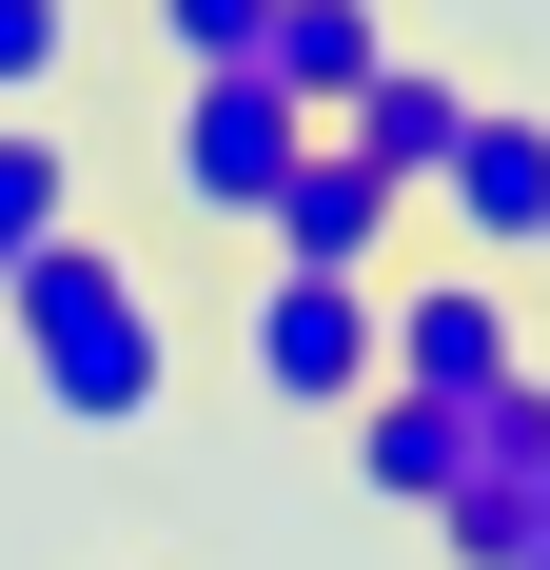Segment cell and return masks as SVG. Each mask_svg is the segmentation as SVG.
I'll return each instance as SVG.
<instances>
[{"instance_id":"ba28073f","label":"cell","mask_w":550,"mask_h":570,"mask_svg":"<svg viewBox=\"0 0 550 570\" xmlns=\"http://www.w3.org/2000/svg\"><path fill=\"white\" fill-rule=\"evenodd\" d=\"M354 492L433 531L452 492H472V394H374V413H354Z\"/></svg>"},{"instance_id":"6da1fadb","label":"cell","mask_w":550,"mask_h":570,"mask_svg":"<svg viewBox=\"0 0 550 570\" xmlns=\"http://www.w3.org/2000/svg\"><path fill=\"white\" fill-rule=\"evenodd\" d=\"M0 354H20V394H40L59 433H99V453L177 413V295H158V256L99 236V217L0 276Z\"/></svg>"},{"instance_id":"5bb4252c","label":"cell","mask_w":550,"mask_h":570,"mask_svg":"<svg viewBox=\"0 0 550 570\" xmlns=\"http://www.w3.org/2000/svg\"><path fill=\"white\" fill-rule=\"evenodd\" d=\"M99 570H158V551H99Z\"/></svg>"},{"instance_id":"4fadbf2b","label":"cell","mask_w":550,"mask_h":570,"mask_svg":"<svg viewBox=\"0 0 550 570\" xmlns=\"http://www.w3.org/2000/svg\"><path fill=\"white\" fill-rule=\"evenodd\" d=\"M531 551H550V472H531Z\"/></svg>"},{"instance_id":"9a60e30c","label":"cell","mask_w":550,"mask_h":570,"mask_svg":"<svg viewBox=\"0 0 550 570\" xmlns=\"http://www.w3.org/2000/svg\"><path fill=\"white\" fill-rule=\"evenodd\" d=\"M511 570H550V551H511Z\"/></svg>"},{"instance_id":"7a4b0ae2","label":"cell","mask_w":550,"mask_h":570,"mask_svg":"<svg viewBox=\"0 0 550 570\" xmlns=\"http://www.w3.org/2000/svg\"><path fill=\"white\" fill-rule=\"evenodd\" d=\"M236 394H256V413H315V433H354V413L393 394L374 276H295V256H256V276H236Z\"/></svg>"},{"instance_id":"277c9868","label":"cell","mask_w":550,"mask_h":570,"mask_svg":"<svg viewBox=\"0 0 550 570\" xmlns=\"http://www.w3.org/2000/svg\"><path fill=\"white\" fill-rule=\"evenodd\" d=\"M295 158H315V118L275 99V79H177V99H158V197L197 236H256Z\"/></svg>"},{"instance_id":"30bf717a","label":"cell","mask_w":550,"mask_h":570,"mask_svg":"<svg viewBox=\"0 0 550 570\" xmlns=\"http://www.w3.org/2000/svg\"><path fill=\"white\" fill-rule=\"evenodd\" d=\"M79 217H99V197H79V138H59V118H0V276H20L40 236H79Z\"/></svg>"},{"instance_id":"9c48e42d","label":"cell","mask_w":550,"mask_h":570,"mask_svg":"<svg viewBox=\"0 0 550 570\" xmlns=\"http://www.w3.org/2000/svg\"><path fill=\"white\" fill-rule=\"evenodd\" d=\"M295 118H354L393 79V0H275V59H256Z\"/></svg>"},{"instance_id":"52a82bcc","label":"cell","mask_w":550,"mask_h":570,"mask_svg":"<svg viewBox=\"0 0 550 570\" xmlns=\"http://www.w3.org/2000/svg\"><path fill=\"white\" fill-rule=\"evenodd\" d=\"M472 99H492L472 59H413V40H393V79H374L354 118H334V138H354V158H374L393 197H413V217H433V177H452V138H472Z\"/></svg>"},{"instance_id":"8fae6325","label":"cell","mask_w":550,"mask_h":570,"mask_svg":"<svg viewBox=\"0 0 550 570\" xmlns=\"http://www.w3.org/2000/svg\"><path fill=\"white\" fill-rule=\"evenodd\" d=\"M79 40H99V0H0V118L79 99Z\"/></svg>"},{"instance_id":"7c38bea8","label":"cell","mask_w":550,"mask_h":570,"mask_svg":"<svg viewBox=\"0 0 550 570\" xmlns=\"http://www.w3.org/2000/svg\"><path fill=\"white\" fill-rule=\"evenodd\" d=\"M138 40H158L177 79H256V59H275V0H138Z\"/></svg>"},{"instance_id":"5b68a950","label":"cell","mask_w":550,"mask_h":570,"mask_svg":"<svg viewBox=\"0 0 550 570\" xmlns=\"http://www.w3.org/2000/svg\"><path fill=\"white\" fill-rule=\"evenodd\" d=\"M433 236L452 256H492V276H531L550 256V99H472V138H452V177H433Z\"/></svg>"},{"instance_id":"3957f363","label":"cell","mask_w":550,"mask_h":570,"mask_svg":"<svg viewBox=\"0 0 550 570\" xmlns=\"http://www.w3.org/2000/svg\"><path fill=\"white\" fill-rule=\"evenodd\" d=\"M374 335H393V394H511L531 374V276H492V256H393Z\"/></svg>"},{"instance_id":"8992f818","label":"cell","mask_w":550,"mask_h":570,"mask_svg":"<svg viewBox=\"0 0 550 570\" xmlns=\"http://www.w3.org/2000/svg\"><path fill=\"white\" fill-rule=\"evenodd\" d=\"M413 236H433V217H413V197H393V177H374V158H354V138L315 118V158L275 177V217H256V256H295V276H393Z\"/></svg>"},{"instance_id":"2e32d148","label":"cell","mask_w":550,"mask_h":570,"mask_svg":"<svg viewBox=\"0 0 550 570\" xmlns=\"http://www.w3.org/2000/svg\"><path fill=\"white\" fill-rule=\"evenodd\" d=\"M531 295H550V256H531Z\"/></svg>"}]
</instances>
